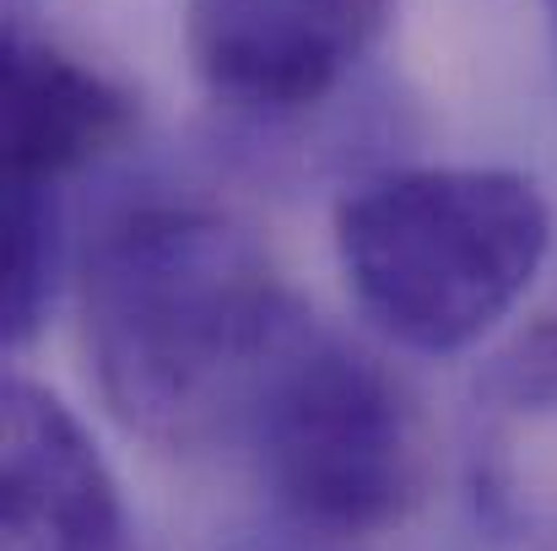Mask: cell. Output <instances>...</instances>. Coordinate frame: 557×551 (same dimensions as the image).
<instances>
[{
	"label": "cell",
	"mask_w": 557,
	"mask_h": 551,
	"mask_svg": "<svg viewBox=\"0 0 557 551\" xmlns=\"http://www.w3.org/2000/svg\"><path fill=\"white\" fill-rule=\"evenodd\" d=\"M553 243L542 189L509 168H400L336 205V260L406 352H466L536 281Z\"/></svg>",
	"instance_id": "obj_2"
},
{
	"label": "cell",
	"mask_w": 557,
	"mask_h": 551,
	"mask_svg": "<svg viewBox=\"0 0 557 551\" xmlns=\"http://www.w3.org/2000/svg\"><path fill=\"white\" fill-rule=\"evenodd\" d=\"M0 551H136L109 460L33 378L0 389Z\"/></svg>",
	"instance_id": "obj_5"
},
{
	"label": "cell",
	"mask_w": 557,
	"mask_h": 551,
	"mask_svg": "<svg viewBox=\"0 0 557 551\" xmlns=\"http://www.w3.org/2000/svg\"><path fill=\"white\" fill-rule=\"evenodd\" d=\"M466 471L509 551H557V325L520 336L471 389Z\"/></svg>",
	"instance_id": "obj_6"
},
{
	"label": "cell",
	"mask_w": 557,
	"mask_h": 551,
	"mask_svg": "<svg viewBox=\"0 0 557 551\" xmlns=\"http://www.w3.org/2000/svg\"><path fill=\"white\" fill-rule=\"evenodd\" d=\"M0 125H5V184L54 189L131 136L136 103L125 87H114L103 71L82 65L76 54L11 33Z\"/></svg>",
	"instance_id": "obj_7"
},
{
	"label": "cell",
	"mask_w": 557,
	"mask_h": 551,
	"mask_svg": "<svg viewBox=\"0 0 557 551\" xmlns=\"http://www.w3.org/2000/svg\"><path fill=\"white\" fill-rule=\"evenodd\" d=\"M384 22L389 0H189L185 49L216 103L293 114L352 76Z\"/></svg>",
	"instance_id": "obj_4"
},
{
	"label": "cell",
	"mask_w": 557,
	"mask_h": 551,
	"mask_svg": "<svg viewBox=\"0 0 557 551\" xmlns=\"http://www.w3.org/2000/svg\"><path fill=\"white\" fill-rule=\"evenodd\" d=\"M265 487L314 536L369 541L395 530L428 476L422 416L373 352L304 325L249 416Z\"/></svg>",
	"instance_id": "obj_3"
},
{
	"label": "cell",
	"mask_w": 557,
	"mask_h": 551,
	"mask_svg": "<svg viewBox=\"0 0 557 551\" xmlns=\"http://www.w3.org/2000/svg\"><path fill=\"white\" fill-rule=\"evenodd\" d=\"M60 276V205L54 189L5 184V249H0V330L27 347L54 303Z\"/></svg>",
	"instance_id": "obj_8"
},
{
	"label": "cell",
	"mask_w": 557,
	"mask_h": 551,
	"mask_svg": "<svg viewBox=\"0 0 557 551\" xmlns=\"http://www.w3.org/2000/svg\"><path fill=\"white\" fill-rule=\"evenodd\" d=\"M547 5V27H553V43H557V0H542Z\"/></svg>",
	"instance_id": "obj_9"
},
{
	"label": "cell",
	"mask_w": 557,
	"mask_h": 551,
	"mask_svg": "<svg viewBox=\"0 0 557 551\" xmlns=\"http://www.w3.org/2000/svg\"><path fill=\"white\" fill-rule=\"evenodd\" d=\"M76 303L103 405L158 449L249 427L276 358L309 325L255 227L180 195L131 200L92 233Z\"/></svg>",
	"instance_id": "obj_1"
}]
</instances>
